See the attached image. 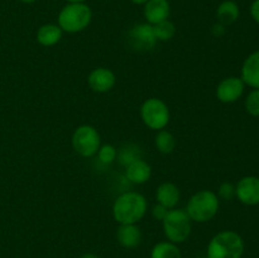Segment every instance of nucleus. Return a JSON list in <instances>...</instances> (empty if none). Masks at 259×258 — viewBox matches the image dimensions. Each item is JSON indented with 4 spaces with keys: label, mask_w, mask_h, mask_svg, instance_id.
Returning a JSON list of instances; mask_svg holds the SVG:
<instances>
[{
    "label": "nucleus",
    "mask_w": 259,
    "mask_h": 258,
    "mask_svg": "<svg viewBox=\"0 0 259 258\" xmlns=\"http://www.w3.org/2000/svg\"><path fill=\"white\" fill-rule=\"evenodd\" d=\"M148 201L137 191H125L119 195L113 204V218L120 224H138L147 214Z\"/></svg>",
    "instance_id": "1"
},
{
    "label": "nucleus",
    "mask_w": 259,
    "mask_h": 258,
    "mask_svg": "<svg viewBox=\"0 0 259 258\" xmlns=\"http://www.w3.org/2000/svg\"><path fill=\"white\" fill-rule=\"evenodd\" d=\"M93 20V10L86 3H67L60 10L57 25L62 32L75 34L85 30Z\"/></svg>",
    "instance_id": "2"
},
{
    "label": "nucleus",
    "mask_w": 259,
    "mask_h": 258,
    "mask_svg": "<svg viewBox=\"0 0 259 258\" xmlns=\"http://www.w3.org/2000/svg\"><path fill=\"white\" fill-rule=\"evenodd\" d=\"M245 244L234 230H223L215 234L207 244L206 258H242Z\"/></svg>",
    "instance_id": "3"
},
{
    "label": "nucleus",
    "mask_w": 259,
    "mask_h": 258,
    "mask_svg": "<svg viewBox=\"0 0 259 258\" xmlns=\"http://www.w3.org/2000/svg\"><path fill=\"white\" fill-rule=\"evenodd\" d=\"M220 207V199L211 190L195 192L186 205V212L195 223H207L217 217Z\"/></svg>",
    "instance_id": "4"
},
{
    "label": "nucleus",
    "mask_w": 259,
    "mask_h": 258,
    "mask_svg": "<svg viewBox=\"0 0 259 258\" xmlns=\"http://www.w3.org/2000/svg\"><path fill=\"white\" fill-rule=\"evenodd\" d=\"M162 225L167 240L176 244L186 242L192 232V220L185 209L175 207L168 210L166 218L162 220Z\"/></svg>",
    "instance_id": "5"
},
{
    "label": "nucleus",
    "mask_w": 259,
    "mask_h": 258,
    "mask_svg": "<svg viewBox=\"0 0 259 258\" xmlns=\"http://www.w3.org/2000/svg\"><path fill=\"white\" fill-rule=\"evenodd\" d=\"M139 115L147 128L156 132L166 129L171 120L168 105L159 98H149L144 100L139 109Z\"/></svg>",
    "instance_id": "6"
},
{
    "label": "nucleus",
    "mask_w": 259,
    "mask_h": 258,
    "mask_svg": "<svg viewBox=\"0 0 259 258\" xmlns=\"http://www.w3.org/2000/svg\"><path fill=\"white\" fill-rule=\"evenodd\" d=\"M71 142L76 153L83 158H90L98 153L101 146V137L95 126L82 124L75 129Z\"/></svg>",
    "instance_id": "7"
},
{
    "label": "nucleus",
    "mask_w": 259,
    "mask_h": 258,
    "mask_svg": "<svg viewBox=\"0 0 259 258\" xmlns=\"http://www.w3.org/2000/svg\"><path fill=\"white\" fill-rule=\"evenodd\" d=\"M126 40H128L129 47L137 52L152 51L158 42L154 34L153 25L148 23H139V24L133 25L129 29Z\"/></svg>",
    "instance_id": "8"
},
{
    "label": "nucleus",
    "mask_w": 259,
    "mask_h": 258,
    "mask_svg": "<svg viewBox=\"0 0 259 258\" xmlns=\"http://www.w3.org/2000/svg\"><path fill=\"white\" fill-rule=\"evenodd\" d=\"M245 90V83L237 76L225 77L218 83L215 95L217 99L223 104H233L239 100Z\"/></svg>",
    "instance_id": "9"
},
{
    "label": "nucleus",
    "mask_w": 259,
    "mask_h": 258,
    "mask_svg": "<svg viewBox=\"0 0 259 258\" xmlns=\"http://www.w3.org/2000/svg\"><path fill=\"white\" fill-rule=\"evenodd\" d=\"M235 197L247 206L259 205V177H242L235 185Z\"/></svg>",
    "instance_id": "10"
},
{
    "label": "nucleus",
    "mask_w": 259,
    "mask_h": 258,
    "mask_svg": "<svg viewBox=\"0 0 259 258\" xmlns=\"http://www.w3.org/2000/svg\"><path fill=\"white\" fill-rule=\"evenodd\" d=\"M89 88L98 94H105L113 90L116 83L115 73L106 67L94 68L88 76Z\"/></svg>",
    "instance_id": "11"
},
{
    "label": "nucleus",
    "mask_w": 259,
    "mask_h": 258,
    "mask_svg": "<svg viewBox=\"0 0 259 258\" xmlns=\"http://www.w3.org/2000/svg\"><path fill=\"white\" fill-rule=\"evenodd\" d=\"M143 7L146 23L151 25L167 20L171 14V4L168 0H148Z\"/></svg>",
    "instance_id": "12"
},
{
    "label": "nucleus",
    "mask_w": 259,
    "mask_h": 258,
    "mask_svg": "<svg viewBox=\"0 0 259 258\" xmlns=\"http://www.w3.org/2000/svg\"><path fill=\"white\" fill-rule=\"evenodd\" d=\"M180 199H181V191L179 186L174 182H162L156 190V200L157 204L162 205L166 209L171 210L177 207Z\"/></svg>",
    "instance_id": "13"
},
{
    "label": "nucleus",
    "mask_w": 259,
    "mask_h": 258,
    "mask_svg": "<svg viewBox=\"0 0 259 258\" xmlns=\"http://www.w3.org/2000/svg\"><path fill=\"white\" fill-rule=\"evenodd\" d=\"M240 78L245 86L259 89V51H254L245 58L242 65Z\"/></svg>",
    "instance_id": "14"
},
{
    "label": "nucleus",
    "mask_w": 259,
    "mask_h": 258,
    "mask_svg": "<svg viewBox=\"0 0 259 258\" xmlns=\"http://www.w3.org/2000/svg\"><path fill=\"white\" fill-rule=\"evenodd\" d=\"M124 168H125V172H124L125 174V179L131 184L134 185L146 184V182L149 181V179L152 176L151 164L147 161H144L143 158L132 162L131 164H128Z\"/></svg>",
    "instance_id": "15"
},
{
    "label": "nucleus",
    "mask_w": 259,
    "mask_h": 258,
    "mask_svg": "<svg viewBox=\"0 0 259 258\" xmlns=\"http://www.w3.org/2000/svg\"><path fill=\"white\" fill-rule=\"evenodd\" d=\"M116 240L126 249L137 248L142 243V230L137 224H120L116 230Z\"/></svg>",
    "instance_id": "16"
},
{
    "label": "nucleus",
    "mask_w": 259,
    "mask_h": 258,
    "mask_svg": "<svg viewBox=\"0 0 259 258\" xmlns=\"http://www.w3.org/2000/svg\"><path fill=\"white\" fill-rule=\"evenodd\" d=\"M240 8L237 2L234 0H224L219 4L217 9V19L218 23L225 25H232L239 19Z\"/></svg>",
    "instance_id": "17"
},
{
    "label": "nucleus",
    "mask_w": 259,
    "mask_h": 258,
    "mask_svg": "<svg viewBox=\"0 0 259 258\" xmlns=\"http://www.w3.org/2000/svg\"><path fill=\"white\" fill-rule=\"evenodd\" d=\"M62 29L57 24L47 23L38 28L37 42L43 47H53L62 39Z\"/></svg>",
    "instance_id": "18"
},
{
    "label": "nucleus",
    "mask_w": 259,
    "mask_h": 258,
    "mask_svg": "<svg viewBox=\"0 0 259 258\" xmlns=\"http://www.w3.org/2000/svg\"><path fill=\"white\" fill-rule=\"evenodd\" d=\"M143 156L142 148L136 143H125L118 149V156H116V161L121 164L123 167H126L131 164L132 162L141 159Z\"/></svg>",
    "instance_id": "19"
},
{
    "label": "nucleus",
    "mask_w": 259,
    "mask_h": 258,
    "mask_svg": "<svg viewBox=\"0 0 259 258\" xmlns=\"http://www.w3.org/2000/svg\"><path fill=\"white\" fill-rule=\"evenodd\" d=\"M151 258H182V253L176 243L164 240L153 245Z\"/></svg>",
    "instance_id": "20"
},
{
    "label": "nucleus",
    "mask_w": 259,
    "mask_h": 258,
    "mask_svg": "<svg viewBox=\"0 0 259 258\" xmlns=\"http://www.w3.org/2000/svg\"><path fill=\"white\" fill-rule=\"evenodd\" d=\"M154 146L156 149L162 154H169L174 152L175 147H176V139L171 132L162 129L158 131L154 138Z\"/></svg>",
    "instance_id": "21"
},
{
    "label": "nucleus",
    "mask_w": 259,
    "mask_h": 258,
    "mask_svg": "<svg viewBox=\"0 0 259 258\" xmlns=\"http://www.w3.org/2000/svg\"><path fill=\"white\" fill-rule=\"evenodd\" d=\"M153 30L157 40H159V42H167V40H171L175 37V34H176V25L171 20L167 19L158 23V24H154Z\"/></svg>",
    "instance_id": "22"
},
{
    "label": "nucleus",
    "mask_w": 259,
    "mask_h": 258,
    "mask_svg": "<svg viewBox=\"0 0 259 258\" xmlns=\"http://www.w3.org/2000/svg\"><path fill=\"white\" fill-rule=\"evenodd\" d=\"M98 158L101 163L110 164L114 161H116V156H118V149L114 147L113 144H103L100 146L98 151Z\"/></svg>",
    "instance_id": "23"
},
{
    "label": "nucleus",
    "mask_w": 259,
    "mask_h": 258,
    "mask_svg": "<svg viewBox=\"0 0 259 258\" xmlns=\"http://www.w3.org/2000/svg\"><path fill=\"white\" fill-rule=\"evenodd\" d=\"M245 110L249 115L258 118L259 116V89H253L247 95L244 101Z\"/></svg>",
    "instance_id": "24"
},
{
    "label": "nucleus",
    "mask_w": 259,
    "mask_h": 258,
    "mask_svg": "<svg viewBox=\"0 0 259 258\" xmlns=\"http://www.w3.org/2000/svg\"><path fill=\"white\" fill-rule=\"evenodd\" d=\"M218 197L222 200H229L234 199L235 197V185L232 182H223L219 187H218Z\"/></svg>",
    "instance_id": "25"
},
{
    "label": "nucleus",
    "mask_w": 259,
    "mask_h": 258,
    "mask_svg": "<svg viewBox=\"0 0 259 258\" xmlns=\"http://www.w3.org/2000/svg\"><path fill=\"white\" fill-rule=\"evenodd\" d=\"M167 212H168V209H166V207L159 204H156L152 207V215H153L154 219L159 220V222H162L166 218Z\"/></svg>",
    "instance_id": "26"
},
{
    "label": "nucleus",
    "mask_w": 259,
    "mask_h": 258,
    "mask_svg": "<svg viewBox=\"0 0 259 258\" xmlns=\"http://www.w3.org/2000/svg\"><path fill=\"white\" fill-rule=\"evenodd\" d=\"M249 13H250V17H252V19L259 24V0H254V2L250 4Z\"/></svg>",
    "instance_id": "27"
},
{
    "label": "nucleus",
    "mask_w": 259,
    "mask_h": 258,
    "mask_svg": "<svg viewBox=\"0 0 259 258\" xmlns=\"http://www.w3.org/2000/svg\"><path fill=\"white\" fill-rule=\"evenodd\" d=\"M212 34H214L215 37H222V35H224L225 34V25L220 24V23L214 24V27H212Z\"/></svg>",
    "instance_id": "28"
},
{
    "label": "nucleus",
    "mask_w": 259,
    "mask_h": 258,
    "mask_svg": "<svg viewBox=\"0 0 259 258\" xmlns=\"http://www.w3.org/2000/svg\"><path fill=\"white\" fill-rule=\"evenodd\" d=\"M80 258H99V257L96 254H94V253H85V254L81 255Z\"/></svg>",
    "instance_id": "29"
},
{
    "label": "nucleus",
    "mask_w": 259,
    "mask_h": 258,
    "mask_svg": "<svg viewBox=\"0 0 259 258\" xmlns=\"http://www.w3.org/2000/svg\"><path fill=\"white\" fill-rule=\"evenodd\" d=\"M131 2L136 5H144L148 0H131Z\"/></svg>",
    "instance_id": "30"
},
{
    "label": "nucleus",
    "mask_w": 259,
    "mask_h": 258,
    "mask_svg": "<svg viewBox=\"0 0 259 258\" xmlns=\"http://www.w3.org/2000/svg\"><path fill=\"white\" fill-rule=\"evenodd\" d=\"M22 3H24V4H33V3H35L37 0H20Z\"/></svg>",
    "instance_id": "31"
},
{
    "label": "nucleus",
    "mask_w": 259,
    "mask_h": 258,
    "mask_svg": "<svg viewBox=\"0 0 259 258\" xmlns=\"http://www.w3.org/2000/svg\"><path fill=\"white\" fill-rule=\"evenodd\" d=\"M67 3H85L86 0H66Z\"/></svg>",
    "instance_id": "32"
},
{
    "label": "nucleus",
    "mask_w": 259,
    "mask_h": 258,
    "mask_svg": "<svg viewBox=\"0 0 259 258\" xmlns=\"http://www.w3.org/2000/svg\"><path fill=\"white\" fill-rule=\"evenodd\" d=\"M196 258H206V257H196Z\"/></svg>",
    "instance_id": "33"
}]
</instances>
